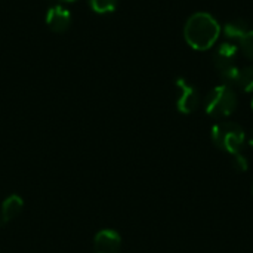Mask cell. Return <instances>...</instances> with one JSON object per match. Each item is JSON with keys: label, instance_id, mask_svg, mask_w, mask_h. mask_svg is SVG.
I'll list each match as a JSON object with an SVG mask.
<instances>
[{"label": "cell", "instance_id": "9c48e42d", "mask_svg": "<svg viewBox=\"0 0 253 253\" xmlns=\"http://www.w3.org/2000/svg\"><path fill=\"white\" fill-rule=\"evenodd\" d=\"M22 208H24V200L19 196L10 194L9 197H6L4 202L1 203V219H3V222L13 221L21 213Z\"/></svg>", "mask_w": 253, "mask_h": 253}, {"label": "cell", "instance_id": "3957f363", "mask_svg": "<svg viewBox=\"0 0 253 253\" xmlns=\"http://www.w3.org/2000/svg\"><path fill=\"white\" fill-rule=\"evenodd\" d=\"M211 138L216 148L231 156L240 153L246 142V133L243 127L239 123L228 120H219L215 123L211 129Z\"/></svg>", "mask_w": 253, "mask_h": 253}, {"label": "cell", "instance_id": "277c9868", "mask_svg": "<svg viewBox=\"0 0 253 253\" xmlns=\"http://www.w3.org/2000/svg\"><path fill=\"white\" fill-rule=\"evenodd\" d=\"M239 52H240L239 44L233 42H224L215 50V56H213L215 68L225 84L230 86L234 84L236 76L239 73V67L236 64Z\"/></svg>", "mask_w": 253, "mask_h": 253}, {"label": "cell", "instance_id": "2e32d148", "mask_svg": "<svg viewBox=\"0 0 253 253\" xmlns=\"http://www.w3.org/2000/svg\"><path fill=\"white\" fill-rule=\"evenodd\" d=\"M252 110H253V99H252Z\"/></svg>", "mask_w": 253, "mask_h": 253}, {"label": "cell", "instance_id": "7c38bea8", "mask_svg": "<svg viewBox=\"0 0 253 253\" xmlns=\"http://www.w3.org/2000/svg\"><path fill=\"white\" fill-rule=\"evenodd\" d=\"M239 49L249 61H253V30L242 39V42L239 43Z\"/></svg>", "mask_w": 253, "mask_h": 253}, {"label": "cell", "instance_id": "9a60e30c", "mask_svg": "<svg viewBox=\"0 0 253 253\" xmlns=\"http://www.w3.org/2000/svg\"><path fill=\"white\" fill-rule=\"evenodd\" d=\"M62 1H74V0H62Z\"/></svg>", "mask_w": 253, "mask_h": 253}, {"label": "cell", "instance_id": "30bf717a", "mask_svg": "<svg viewBox=\"0 0 253 253\" xmlns=\"http://www.w3.org/2000/svg\"><path fill=\"white\" fill-rule=\"evenodd\" d=\"M236 87H239L242 92L245 93H253V67H243L239 68V73L236 76L234 84Z\"/></svg>", "mask_w": 253, "mask_h": 253}, {"label": "cell", "instance_id": "e0dca14e", "mask_svg": "<svg viewBox=\"0 0 253 253\" xmlns=\"http://www.w3.org/2000/svg\"><path fill=\"white\" fill-rule=\"evenodd\" d=\"M252 193H253V187H252Z\"/></svg>", "mask_w": 253, "mask_h": 253}, {"label": "cell", "instance_id": "8fae6325", "mask_svg": "<svg viewBox=\"0 0 253 253\" xmlns=\"http://www.w3.org/2000/svg\"><path fill=\"white\" fill-rule=\"evenodd\" d=\"M119 4V0H89V6L96 13H110L114 12Z\"/></svg>", "mask_w": 253, "mask_h": 253}, {"label": "cell", "instance_id": "7a4b0ae2", "mask_svg": "<svg viewBox=\"0 0 253 253\" xmlns=\"http://www.w3.org/2000/svg\"><path fill=\"white\" fill-rule=\"evenodd\" d=\"M205 111L208 116L213 119H227L230 117L237 105H239V98L233 86L230 84H218L215 86L205 98Z\"/></svg>", "mask_w": 253, "mask_h": 253}, {"label": "cell", "instance_id": "6da1fadb", "mask_svg": "<svg viewBox=\"0 0 253 253\" xmlns=\"http://www.w3.org/2000/svg\"><path fill=\"white\" fill-rule=\"evenodd\" d=\"M221 25L216 18L208 12L193 13L184 27V39L194 50H208L218 42L221 36Z\"/></svg>", "mask_w": 253, "mask_h": 253}, {"label": "cell", "instance_id": "52a82bcc", "mask_svg": "<svg viewBox=\"0 0 253 253\" xmlns=\"http://www.w3.org/2000/svg\"><path fill=\"white\" fill-rule=\"evenodd\" d=\"M46 24L50 27L52 31L62 33V31L68 30V27L71 24V15H70L68 9H65L64 6L55 4L46 13Z\"/></svg>", "mask_w": 253, "mask_h": 253}, {"label": "cell", "instance_id": "ba28073f", "mask_svg": "<svg viewBox=\"0 0 253 253\" xmlns=\"http://www.w3.org/2000/svg\"><path fill=\"white\" fill-rule=\"evenodd\" d=\"M222 31H224V36L227 37V42L240 43L242 39L251 31V27L245 19H233L224 25Z\"/></svg>", "mask_w": 253, "mask_h": 253}, {"label": "cell", "instance_id": "5bb4252c", "mask_svg": "<svg viewBox=\"0 0 253 253\" xmlns=\"http://www.w3.org/2000/svg\"><path fill=\"white\" fill-rule=\"evenodd\" d=\"M249 145L253 148V129L251 130V135H249Z\"/></svg>", "mask_w": 253, "mask_h": 253}, {"label": "cell", "instance_id": "5b68a950", "mask_svg": "<svg viewBox=\"0 0 253 253\" xmlns=\"http://www.w3.org/2000/svg\"><path fill=\"white\" fill-rule=\"evenodd\" d=\"M176 89H178V99H176V108L182 114H191L200 107V93L188 80L179 77L176 80Z\"/></svg>", "mask_w": 253, "mask_h": 253}, {"label": "cell", "instance_id": "8992f818", "mask_svg": "<svg viewBox=\"0 0 253 253\" xmlns=\"http://www.w3.org/2000/svg\"><path fill=\"white\" fill-rule=\"evenodd\" d=\"M122 246V237L114 230H101L93 239L95 253H119Z\"/></svg>", "mask_w": 253, "mask_h": 253}, {"label": "cell", "instance_id": "4fadbf2b", "mask_svg": "<svg viewBox=\"0 0 253 253\" xmlns=\"http://www.w3.org/2000/svg\"><path fill=\"white\" fill-rule=\"evenodd\" d=\"M231 165H233V168H234L237 172H240V173H245V172L249 170V160H248V157H246L245 154H242V153L233 154Z\"/></svg>", "mask_w": 253, "mask_h": 253}]
</instances>
